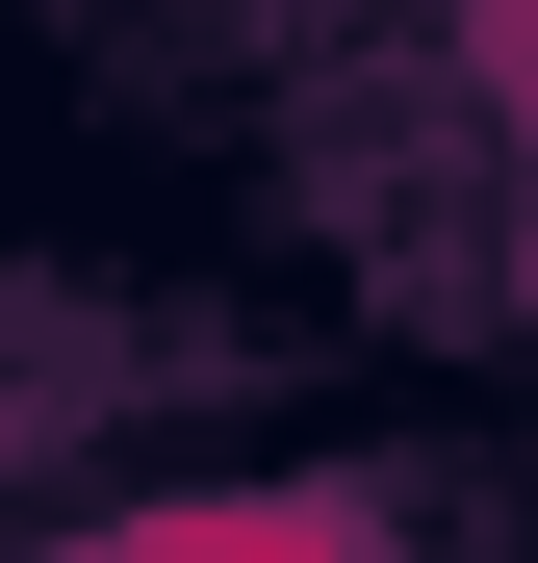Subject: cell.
I'll return each instance as SVG.
<instances>
[{
	"label": "cell",
	"mask_w": 538,
	"mask_h": 563,
	"mask_svg": "<svg viewBox=\"0 0 538 563\" xmlns=\"http://www.w3.org/2000/svg\"><path fill=\"white\" fill-rule=\"evenodd\" d=\"M77 563H385V512H333V487H231V512H129V538H77Z\"/></svg>",
	"instance_id": "obj_1"
}]
</instances>
